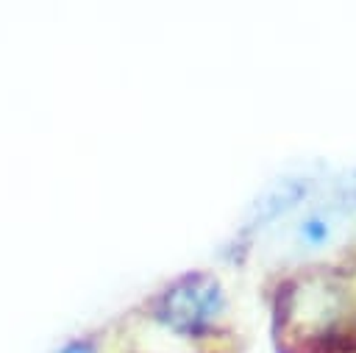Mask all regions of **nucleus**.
<instances>
[{
	"label": "nucleus",
	"mask_w": 356,
	"mask_h": 353,
	"mask_svg": "<svg viewBox=\"0 0 356 353\" xmlns=\"http://www.w3.org/2000/svg\"><path fill=\"white\" fill-rule=\"evenodd\" d=\"M222 292L214 278L189 275L159 300L156 317L175 331H203L222 311Z\"/></svg>",
	"instance_id": "f257e3e1"
},
{
	"label": "nucleus",
	"mask_w": 356,
	"mask_h": 353,
	"mask_svg": "<svg viewBox=\"0 0 356 353\" xmlns=\"http://www.w3.org/2000/svg\"><path fill=\"white\" fill-rule=\"evenodd\" d=\"M58 353H95V347H92L89 342H72V345L61 347Z\"/></svg>",
	"instance_id": "7ed1b4c3"
},
{
	"label": "nucleus",
	"mask_w": 356,
	"mask_h": 353,
	"mask_svg": "<svg viewBox=\"0 0 356 353\" xmlns=\"http://www.w3.org/2000/svg\"><path fill=\"white\" fill-rule=\"evenodd\" d=\"M295 236H298V242H300L303 247H312V250L328 245L331 236H334V220H331V214H325V211H312V214H306V217L298 222Z\"/></svg>",
	"instance_id": "f03ea898"
}]
</instances>
